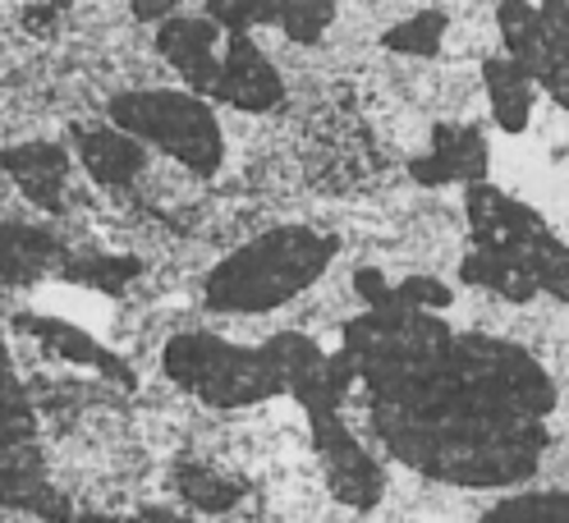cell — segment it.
Wrapping results in <instances>:
<instances>
[{
    "label": "cell",
    "mask_w": 569,
    "mask_h": 523,
    "mask_svg": "<svg viewBox=\"0 0 569 523\" xmlns=\"http://www.w3.org/2000/svg\"><path fill=\"white\" fill-rule=\"evenodd\" d=\"M74 152H79L83 170L106 189H120V184L138 180L142 165H148L142 143L116 124H74Z\"/></svg>",
    "instance_id": "cell-7"
},
{
    "label": "cell",
    "mask_w": 569,
    "mask_h": 523,
    "mask_svg": "<svg viewBox=\"0 0 569 523\" xmlns=\"http://www.w3.org/2000/svg\"><path fill=\"white\" fill-rule=\"evenodd\" d=\"M482 83H487V101H491L496 124L506 133H523L532 120V107H538V83H532L510 56H491L482 64Z\"/></svg>",
    "instance_id": "cell-8"
},
{
    "label": "cell",
    "mask_w": 569,
    "mask_h": 523,
    "mask_svg": "<svg viewBox=\"0 0 569 523\" xmlns=\"http://www.w3.org/2000/svg\"><path fill=\"white\" fill-rule=\"evenodd\" d=\"M506 56L523 69L532 83H542L551 101H565V0H501L496 10Z\"/></svg>",
    "instance_id": "cell-2"
},
{
    "label": "cell",
    "mask_w": 569,
    "mask_h": 523,
    "mask_svg": "<svg viewBox=\"0 0 569 523\" xmlns=\"http://www.w3.org/2000/svg\"><path fill=\"white\" fill-rule=\"evenodd\" d=\"M6 174L19 184V193L28 202H38L42 212H60L64 207V189H69V152L64 143H51V138H28V143H14L0 157Z\"/></svg>",
    "instance_id": "cell-6"
},
{
    "label": "cell",
    "mask_w": 569,
    "mask_h": 523,
    "mask_svg": "<svg viewBox=\"0 0 569 523\" xmlns=\"http://www.w3.org/2000/svg\"><path fill=\"white\" fill-rule=\"evenodd\" d=\"M446 28H450V19L441 14V10H418V14H409V19H400L396 28L386 32V51H400V56H418V60H432L437 51H441V42H446Z\"/></svg>",
    "instance_id": "cell-10"
},
{
    "label": "cell",
    "mask_w": 569,
    "mask_h": 523,
    "mask_svg": "<svg viewBox=\"0 0 569 523\" xmlns=\"http://www.w3.org/2000/svg\"><path fill=\"white\" fill-rule=\"evenodd\" d=\"M340 6L345 0H207L202 14L217 19L230 32L276 28L280 38L312 47V42H322V32L340 14Z\"/></svg>",
    "instance_id": "cell-3"
},
{
    "label": "cell",
    "mask_w": 569,
    "mask_h": 523,
    "mask_svg": "<svg viewBox=\"0 0 569 523\" xmlns=\"http://www.w3.org/2000/svg\"><path fill=\"white\" fill-rule=\"evenodd\" d=\"M418 184H478L487 174V143L482 129L469 120H446L432 129V148L413 165Z\"/></svg>",
    "instance_id": "cell-5"
},
{
    "label": "cell",
    "mask_w": 569,
    "mask_h": 523,
    "mask_svg": "<svg viewBox=\"0 0 569 523\" xmlns=\"http://www.w3.org/2000/svg\"><path fill=\"white\" fill-rule=\"evenodd\" d=\"M129 6L138 19H166V14L180 10V0H129Z\"/></svg>",
    "instance_id": "cell-11"
},
{
    "label": "cell",
    "mask_w": 569,
    "mask_h": 523,
    "mask_svg": "<svg viewBox=\"0 0 569 523\" xmlns=\"http://www.w3.org/2000/svg\"><path fill=\"white\" fill-rule=\"evenodd\" d=\"M32 10H38V19H51L56 10H60V0H28Z\"/></svg>",
    "instance_id": "cell-12"
},
{
    "label": "cell",
    "mask_w": 569,
    "mask_h": 523,
    "mask_svg": "<svg viewBox=\"0 0 569 523\" xmlns=\"http://www.w3.org/2000/svg\"><path fill=\"white\" fill-rule=\"evenodd\" d=\"M116 129H124L138 143H152L166 157H174L193 174H217L226 161V133L221 120L211 111V101L198 92H180V88H138V92H120L106 107Z\"/></svg>",
    "instance_id": "cell-1"
},
{
    "label": "cell",
    "mask_w": 569,
    "mask_h": 523,
    "mask_svg": "<svg viewBox=\"0 0 569 523\" xmlns=\"http://www.w3.org/2000/svg\"><path fill=\"white\" fill-rule=\"evenodd\" d=\"M56 258V239L38 225H14L0 221V281L6 285H23L38 281Z\"/></svg>",
    "instance_id": "cell-9"
},
{
    "label": "cell",
    "mask_w": 569,
    "mask_h": 523,
    "mask_svg": "<svg viewBox=\"0 0 569 523\" xmlns=\"http://www.w3.org/2000/svg\"><path fill=\"white\" fill-rule=\"evenodd\" d=\"M211 101L248 115H262L284 101V79L276 74L271 56L253 42V32H226V60L217 88H211Z\"/></svg>",
    "instance_id": "cell-4"
}]
</instances>
